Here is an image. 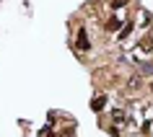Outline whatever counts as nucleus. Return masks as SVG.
I'll return each instance as SVG.
<instances>
[{
	"instance_id": "5",
	"label": "nucleus",
	"mask_w": 153,
	"mask_h": 137,
	"mask_svg": "<svg viewBox=\"0 0 153 137\" xmlns=\"http://www.w3.org/2000/svg\"><path fill=\"white\" fill-rule=\"evenodd\" d=\"M127 88H130V91H137V88H140V78H137V75H132V78H130Z\"/></svg>"
},
{
	"instance_id": "2",
	"label": "nucleus",
	"mask_w": 153,
	"mask_h": 137,
	"mask_svg": "<svg viewBox=\"0 0 153 137\" xmlns=\"http://www.w3.org/2000/svg\"><path fill=\"white\" fill-rule=\"evenodd\" d=\"M104 104H106V98L104 96H96L94 101H91V109H96V111H99V109H104Z\"/></svg>"
},
{
	"instance_id": "6",
	"label": "nucleus",
	"mask_w": 153,
	"mask_h": 137,
	"mask_svg": "<svg viewBox=\"0 0 153 137\" xmlns=\"http://www.w3.org/2000/svg\"><path fill=\"white\" fill-rule=\"evenodd\" d=\"M112 5H114V8H125V5H127V0H112Z\"/></svg>"
},
{
	"instance_id": "1",
	"label": "nucleus",
	"mask_w": 153,
	"mask_h": 137,
	"mask_svg": "<svg viewBox=\"0 0 153 137\" xmlns=\"http://www.w3.org/2000/svg\"><path fill=\"white\" fill-rule=\"evenodd\" d=\"M112 116H114V124H120V127H125V122H127V114H125V111H120V109H117V111H114Z\"/></svg>"
},
{
	"instance_id": "3",
	"label": "nucleus",
	"mask_w": 153,
	"mask_h": 137,
	"mask_svg": "<svg viewBox=\"0 0 153 137\" xmlns=\"http://www.w3.org/2000/svg\"><path fill=\"white\" fill-rule=\"evenodd\" d=\"M78 47H81L83 52L88 49V39H86V31H78Z\"/></svg>"
},
{
	"instance_id": "4",
	"label": "nucleus",
	"mask_w": 153,
	"mask_h": 137,
	"mask_svg": "<svg viewBox=\"0 0 153 137\" xmlns=\"http://www.w3.org/2000/svg\"><path fill=\"white\" fill-rule=\"evenodd\" d=\"M140 49H143V52H151V49H153V36H145L143 44H140Z\"/></svg>"
}]
</instances>
